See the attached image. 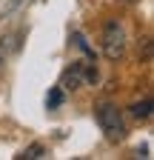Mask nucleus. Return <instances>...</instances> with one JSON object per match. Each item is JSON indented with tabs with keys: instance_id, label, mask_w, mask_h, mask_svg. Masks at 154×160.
Wrapping results in <instances>:
<instances>
[{
	"instance_id": "obj_8",
	"label": "nucleus",
	"mask_w": 154,
	"mask_h": 160,
	"mask_svg": "<svg viewBox=\"0 0 154 160\" xmlns=\"http://www.w3.org/2000/svg\"><path fill=\"white\" fill-rule=\"evenodd\" d=\"M3 60H6V46L0 43V69H3Z\"/></svg>"
},
{
	"instance_id": "obj_4",
	"label": "nucleus",
	"mask_w": 154,
	"mask_h": 160,
	"mask_svg": "<svg viewBox=\"0 0 154 160\" xmlns=\"http://www.w3.org/2000/svg\"><path fill=\"white\" fill-rule=\"evenodd\" d=\"M131 114H134V117H148V114H151V100L146 97V100H140V103H134V106H131Z\"/></svg>"
},
{
	"instance_id": "obj_2",
	"label": "nucleus",
	"mask_w": 154,
	"mask_h": 160,
	"mask_svg": "<svg viewBox=\"0 0 154 160\" xmlns=\"http://www.w3.org/2000/svg\"><path fill=\"white\" fill-rule=\"evenodd\" d=\"M103 52H106L108 60H117V57L126 54V32L117 20L106 23V29H103Z\"/></svg>"
},
{
	"instance_id": "obj_3",
	"label": "nucleus",
	"mask_w": 154,
	"mask_h": 160,
	"mask_svg": "<svg viewBox=\"0 0 154 160\" xmlns=\"http://www.w3.org/2000/svg\"><path fill=\"white\" fill-rule=\"evenodd\" d=\"M63 100H66V94H63V89H51L49 94H46V109H57V106H63Z\"/></svg>"
},
{
	"instance_id": "obj_9",
	"label": "nucleus",
	"mask_w": 154,
	"mask_h": 160,
	"mask_svg": "<svg viewBox=\"0 0 154 160\" xmlns=\"http://www.w3.org/2000/svg\"><path fill=\"white\" fill-rule=\"evenodd\" d=\"M120 3H126V6H131V3H137V0H120Z\"/></svg>"
},
{
	"instance_id": "obj_6",
	"label": "nucleus",
	"mask_w": 154,
	"mask_h": 160,
	"mask_svg": "<svg viewBox=\"0 0 154 160\" xmlns=\"http://www.w3.org/2000/svg\"><path fill=\"white\" fill-rule=\"evenodd\" d=\"M43 152H46V149H43L40 143H31V146L23 152V157H26V160H37V157H43Z\"/></svg>"
},
{
	"instance_id": "obj_7",
	"label": "nucleus",
	"mask_w": 154,
	"mask_h": 160,
	"mask_svg": "<svg viewBox=\"0 0 154 160\" xmlns=\"http://www.w3.org/2000/svg\"><path fill=\"white\" fill-rule=\"evenodd\" d=\"M97 77H100V72H97V66H94V60L86 66V80L89 83H97Z\"/></svg>"
},
{
	"instance_id": "obj_1",
	"label": "nucleus",
	"mask_w": 154,
	"mask_h": 160,
	"mask_svg": "<svg viewBox=\"0 0 154 160\" xmlns=\"http://www.w3.org/2000/svg\"><path fill=\"white\" fill-rule=\"evenodd\" d=\"M97 123H100V129L106 132V137L111 140V143L123 140L126 126H123V117H120V109H117V106H111V103L97 106Z\"/></svg>"
},
{
	"instance_id": "obj_5",
	"label": "nucleus",
	"mask_w": 154,
	"mask_h": 160,
	"mask_svg": "<svg viewBox=\"0 0 154 160\" xmlns=\"http://www.w3.org/2000/svg\"><path fill=\"white\" fill-rule=\"evenodd\" d=\"M77 72H80V63L74 66V74H66V80H63V86H66L69 92H74L77 86H80V77H77Z\"/></svg>"
}]
</instances>
